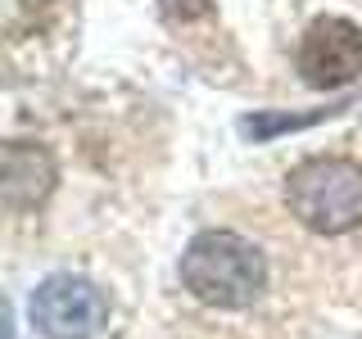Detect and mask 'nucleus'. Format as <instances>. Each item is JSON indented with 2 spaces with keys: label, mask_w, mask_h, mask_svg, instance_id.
<instances>
[{
  "label": "nucleus",
  "mask_w": 362,
  "mask_h": 339,
  "mask_svg": "<svg viewBox=\"0 0 362 339\" xmlns=\"http://www.w3.org/2000/svg\"><path fill=\"white\" fill-rule=\"evenodd\" d=\"M181 285L209 308H254L267 290V258L235 231H199L181 254Z\"/></svg>",
  "instance_id": "nucleus-1"
},
{
  "label": "nucleus",
  "mask_w": 362,
  "mask_h": 339,
  "mask_svg": "<svg viewBox=\"0 0 362 339\" xmlns=\"http://www.w3.org/2000/svg\"><path fill=\"white\" fill-rule=\"evenodd\" d=\"M286 208L317 235H349L362 226V163L339 154H317L290 167Z\"/></svg>",
  "instance_id": "nucleus-2"
},
{
  "label": "nucleus",
  "mask_w": 362,
  "mask_h": 339,
  "mask_svg": "<svg viewBox=\"0 0 362 339\" xmlns=\"http://www.w3.org/2000/svg\"><path fill=\"white\" fill-rule=\"evenodd\" d=\"M28 312L45 339H95L100 326L109 321V299L95 280L73 276V271H54L32 290Z\"/></svg>",
  "instance_id": "nucleus-3"
},
{
  "label": "nucleus",
  "mask_w": 362,
  "mask_h": 339,
  "mask_svg": "<svg viewBox=\"0 0 362 339\" xmlns=\"http://www.w3.org/2000/svg\"><path fill=\"white\" fill-rule=\"evenodd\" d=\"M299 64L303 82L313 90H339L362 77V28L349 18H317L299 41Z\"/></svg>",
  "instance_id": "nucleus-4"
},
{
  "label": "nucleus",
  "mask_w": 362,
  "mask_h": 339,
  "mask_svg": "<svg viewBox=\"0 0 362 339\" xmlns=\"http://www.w3.org/2000/svg\"><path fill=\"white\" fill-rule=\"evenodd\" d=\"M54 190V158L41 145L9 141L5 145V203L9 213H28Z\"/></svg>",
  "instance_id": "nucleus-5"
},
{
  "label": "nucleus",
  "mask_w": 362,
  "mask_h": 339,
  "mask_svg": "<svg viewBox=\"0 0 362 339\" xmlns=\"http://www.w3.org/2000/svg\"><path fill=\"white\" fill-rule=\"evenodd\" d=\"M344 105H331V109H313V113H254V118H240V131L254 136V141H272L281 131H299V127H313L322 118H335Z\"/></svg>",
  "instance_id": "nucleus-6"
},
{
  "label": "nucleus",
  "mask_w": 362,
  "mask_h": 339,
  "mask_svg": "<svg viewBox=\"0 0 362 339\" xmlns=\"http://www.w3.org/2000/svg\"><path fill=\"white\" fill-rule=\"evenodd\" d=\"M168 23H195V18H209L213 0H158Z\"/></svg>",
  "instance_id": "nucleus-7"
}]
</instances>
